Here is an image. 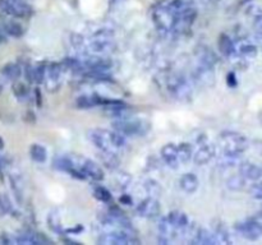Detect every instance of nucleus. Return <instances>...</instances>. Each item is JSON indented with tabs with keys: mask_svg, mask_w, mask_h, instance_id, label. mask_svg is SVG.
Instances as JSON below:
<instances>
[{
	"mask_svg": "<svg viewBox=\"0 0 262 245\" xmlns=\"http://www.w3.org/2000/svg\"><path fill=\"white\" fill-rule=\"evenodd\" d=\"M113 129L123 135H143L150 130V122L142 119H118L113 122Z\"/></svg>",
	"mask_w": 262,
	"mask_h": 245,
	"instance_id": "1",
	"label": "nucleus"
},
{
	"mask_svg": "<svg viewBox=\"0 0 262 245\" xmlns=\"http://www.w3.org/2000/svg\"><path fill=\"white\" fill-rule=\"evenodd\" d=\"M225 155L238 157L248 148V140L245 135L235 132H224L220 135Z\"/></svg>",
	"mask_w": 262,
	"mask_h": 245,
	"instance_id": "2",
	"label": "nucleus"
},
{
	"mask_svg": "<svg viewBox=\"0 0 262 245\" xmlns=\"http://www.w3.org/2000/svg\"><path fill=\"white\" fill-rule=\"evenodd\" d=\"M73 165L76 166L78 170L86 175L87 179H92L95 181H101L104 179V171L102 168L97 165L95 161L90 160V158L83 157L79 155H68Z\"/></svg>",
	"mask_w": 262,
	"mask_h": 245,
	"instance_id": "3",
	"label": "nucleus"
},
{
	"mask_svg": "<svg viewBox=\"0 0 262 245\" xmlns=\"http://www.w3.org/2000/svg\"><path fill=\"white\" fill-rule=\"evenodd\" d=\"M0 10L14 18H28L32 14V8L23 0H0Z\"/></svg>",
	"mask_w": 262,
	"mask_h": 245,
	"instance_id": "4",
	"label": "nucleus"
},
{
	"mask_svg": "<svg viewBox=\"0 0 262 245\" xmlns=\"http://www.w3.org/2000/svg\"><path fill=\"white\" fill-rule=\"evenodd\" d=\"M168 88L170 94H173L179 101H188L192 96V88L188 82L181 77H174L170 79L168 84Z\"/></svg>",
	"mask_w": 262,
	"mask_h": 245,
	"instance_id": "5",
	"label": "nucleus"
},
{
	"mask_svg": "<svg viewBox=\"0 0 262 245\" xmlns=\"http://www.w3.org/2000/svg\"><path fill=\"white\" fill-rule=\"evenodd\" d=\"M99 241L102 244H133V242H138V240L135 239L129 230L118 229L109 234L102 235V239H100Z\"/></svg>",
	"mask_w": 262,
	"mask_h": 245,
	"instance_id": "6",
	"label": "nucleus"
},
{
	"mask_svg": "<svg viewBox=\"0 0 262 245\" xmlns=\"http://www.w3.org/2000/svg\"><path fill=\"white\" fill-rule=\"evenodd\" d=\"M89 138L99 150L114 151L112 143V132L106 129H92L89 132Z\"/></svg>",
	"mask_w": 262,
	"mask_h": 245,
	"instance_id": "7",
	"label": "nucleus"
},
{
	"mask_svg": "<svg viewBox=\"0 0 262 245\" xmlns=\"http://www.w3.org/2000/svg\"><path fill=\"white\" fill-rule=\"evenodd\" d=\"M235 230L248 240H257L262 236V227L252 218L235 225Z\"/></svg>",
	"mask_w": 262,
	"mask_h": 245,
	"instance_id": "8",
	"label": "nucleus"
},
{
	"mask_svg": "<svg viewBox=\"0 0 262 245\" xmlns=\"http://www.w3.org/2000/svg\"><path fill=\"white\" fill-rule=\"evenodd\" d=\"M61 68L63 65L59 63H50L48 64V68H46V87H48V91H56L59 88V84H60V77H61Z\"/></svg>",
	"mask_w": 262,
	"mask_h": 245,
	"instance_id": "9",
	"label": "nucleus"
},
{
	"mask_svg": "<svg viewBox=\"0 0 262 245\" xmlns=\"http://www.w3.org/2000/svg\"><path fill=\"white\" fill-rule=\"evenodd\" d=\"M84 68V73H94V71H106L112 68V61L106 60L100 56H90L86 60L82 61Z\"/></svg>",
	"mask_w": 262,
	"mask_h": 245,
	"instance_id": "10",
	"label": "nucleus"
},
{
	"mask_svg": "<svg viewBox=\"0 0 262 245\" xmlns=\"http://www.w3.org/2000/svg\"><path fill=\"white\" fill-rule=\"evenodd\" d=\"M18 244H31V245H43V244H51V240L48 239L43 234L37 231H32V230H27V231L22 232L17 236Z\"/></svg>",
	"mask_w": 262,
	"mask_h": 245,
	"instance_id": "11",
	"label": "nucleus"
},
{
	"mask_svg": "<svg viewBox=\"0 0 262 245\" xmlns=\"http://www.w3.org/2000/svg\"><path fill=\"white\" fill-rule=\"evenodd\" d=\"M137 213L140 214V216L146 217V218L159 216V214H160V203H159L154 197L146 198L145 201H142L138 204Z\"/></svg>",
	"mask_w": 262,
	"mask_h": 245,
	"instance_id": "12",
	"label": "nucleus"
},
{
	"mask_svg": "<svg viewBox=\"0 0 262 245\" xmlns=\"http://www.w3.org/2000/svg\"><path fill=\"white\" fill-rule=\"evenodd\" d=\"M161 157L169 167L178 168L179 161L178 155H177V145L174 143H168L161 148Z\"/></svg>",
	"mask_w": 262,
	"mask_h": 245,
	"instance_id": "13",
	"label": "nucleus"
},
{
	"mask_svg": "<svg viewBox=\"0 0 262 245\" xmlns=\"http://www.w3.org/2000/svg\"><path fill=\"white\" fill-rule=\"evenodd\" d=\"M241 175L248 180H258L262 176V168L252 162H242L239 166Z\"/></svg>",
	"mask_w": 262,
	"mask_h": 245,
	"instance_id": "14",
	"label": "nucleus"
},
{
	"mask_svg": "<svg viewBox=\"0 0 262 245\" xmlns=\"http://www.w3.org/2000/svg\"><path fill=\"white\" fill-rule=\"evenodd\" d=\"M214 155L215 148L210 144H204L199 151H197L196 155L193 156V161L196 165H206L207 162L211 161Z\"/></svg>",
	"mask_w": 262,
	"mask_h": 245,
	"instance_id": "15",
	"label": "nucleus"
},
{
	"mask_svg": "<svg viewBox=\"0 0 262 245\" xmlns=\"http://www.w3.org/2000/svg\"><path fill=\"white\" fill-rule=\"evenodd\" d=\"M217 46H219V51L225 56V58H230V56L234 55L235 53L234 42H233V40L227 35V33H222V35L219 36V42H217Z\"/></svg>",
	"mask_w": 262,
	"mask_h": 245,
	"instance_id": "16",
	"label": "nucleus"
},
{
	"mask_svg": "<svg viewBox=\"0 0 262 245\" xmlns=\"http://www.w3.org/2000/svg\"><path fill=\"white\" fill-rule=\"evenodd\" d=\"M179 184H181V188L183 189L186 193L192 194L197 190V188H199V179H197V176L194 175V174L187 173L182 176L181 180H179Z\"/></svg>",
	"mask_w": 262,
	"mask_h": 245,
	"instance_id": "17",
	"label": "nucleus"
},
{
	"mask_svg": "<svg viewBox=\"0 0 262 245\" xmlns=\"http://www.w3.org/2000/svg\"><path fill=\"white\" fill-rule=\"evenodd\" d=\"M2 74L5 79H8V81L15 82L19 79L20 76H22V68H20L19 64L17 63H8L3 66Z\"/></svg>",
	"mask_w": 262,
	"mask_h": 245,
	"instance_id": "18",
	"label": "nucleus"
},
{
	"mask_svg": "<svg viewBox=\"0 0 262 245\" xmlns=\"http://www.w3.org/2000/svg\"><path fill=\"white\" fill-rule=\"evenodd\" d=\"M3 31H4L7 35L15 38L22 37L23 33H25L22 24H19V23L15 22V20H4V23H3Z\"/></svg>",
	"mask_w": 262,
	"mask_h": 245,
	"instance_id": "19",
	"label": "nucleus"
},
{
	"mask_svg": "<svg viewBox=\"0 0 262 245\" xmlns=\"http://www.w3.org/2000/svg\"><path fill=\"white\" fill-rule=\"evenodd\" d=\"M166 218L170 221V224L173 225L176 229H183V227L188 226V217H187V214L183 213V212H170V213L166 216Z\"/></svg>",
	"mask_w": 262,
	"mask_h": 245,
	"instance_id": "20",
	"label": "nucleus"
},
{
	"mask_svg": "<svg viewBox=\"0 0 262 245\" xmlns=\"http://www.w3.org/2000/svg\"><path fill=\"white\" fill-rule=\"evenodd\" d=\"M30 156L35 162L37 163H43L48 158V151L43 145L41 144H32L30 147Z\"/></svg>",
	"mask_w": 262,
	"mask_h": 245,
	"instance_id": "21",
	"label": "nucleus"
},
{
	"mask_svg": "<svg viewBox=\"0 0 262 245\" xmlns=\"http://www.w3.org/2000/svg\"><path fill=\"white\" fill-rule=\"evenodd\" d=\"M12 91L18 101H27L28 96H30V89H28L27 84L22 83V82L15 81L12 86Z\"/></svg>",
	"mask_w": 262,
	"mask_h": 245,
	"instance_id": "22",
	"label": "nucleus"
},
{
	"mask_svg": "<svg viewBox=\"0 0 262 245\" xmlns=\"http://www.w3.org/2000/svg\"><path fill=\"white\" fill-rule=\"evenodd\" d=\"M192 153H193V148L189 143H181L177 145V155H178L179 163L188 162L192 158Z\"/></svg>",
	"mask_w": 262,
	"mask_h": 245,
	"instance_id": "23",
	"label": "nucleus"
},
{
	"mask_svg": "<svg viewBox=\"0 0 262 245\" xmlns=\"http://www.w3.org/2000/svg\"><path fill=\"white\" fill-rule=\"evenodd\" d=\"M101 161L109 168H117L119 165V158L114 151H101Z\"/></svg>",
	"mask_w": 262,
	"mask_h": 245,
	"instance_id": "24",
	"label": "nucleus"
},
{
	"mask_svg": "<svg viewBox=\"0 0 262 245\" xmlns=\"http://www.w3.org/2000/svg\"><path fill=\"white\" fill-rule=\"evenodd\" d=\"M196 237L197 242H200V244H216V242H219L216 235L211 234V232L205 229H200Z\"/></svg>",
	"mask_w": 262,
	"mask_h": 245,
	"instance_id": "25",
	"label": "nucleus"
},
{
	"mask_svg": "<svg viewBox=\"0 0 262 245\" xmlns=\"http://www.w3.org/2000/svg\"><path fill=\"white\" fill-rule=\"evenodd\" d=\"M61 65H63V68L69 69V70H72L73 73H84L83 64H82V61H79L78 59L67 58L64 59Z\"/></svg>",
	"mask_w": 262,
	"mask_h": 245,
	"instance_id": "26",
	"label": "nucleus"
},
{
	"mask_svg": "<svg viewBox=\"0 0 262 245\" xmlns=\"http://www.w3.org/2000/svg\"><path fill=\"white\" fill-rule=\"evenodd\" d=\"M94 197L97 199V201L102 202V203H110L113 199L112 193L107 190L105 186L102 185H96L94 188Z\"/></svg>",
	"mask_w": 262,
	"mask_h": 245,
	"instance_id": "27",
	"label": "nucleus"
},
{
	"mask_svg": "<svg viewBox=\"0 0 262 245\" xmlns=\"http://www.w3.org/2000/svg\"><path fill=\"white\" fill-rule=\"evenodd\" d=\"M159 230H160V236H164V237H173L177 231L176 227L170 224V221H169L166 217L160 221Z\"/></svg>",
	"mask_w": 262,
	"mask_h": 245,
	"instance_id": "28",
	"label": "nucleus"
},
{
	"mask_svg": "<svg viewBox=\"0 0 262 245\" xmlns=\"http://www.w3.org/2000/svg\"><path fill=\"white\" fill-rule=\"evenodd\" d=\"M46 68H48V64L45 61H41L37 65L33 68V77H35V83L41 84L45 82L46 78Z\"/></svg>",
	"mask_w": 262,
	"mask_h": 245,
	"instance_id": "29",
	"label": "nucleus"
},
{
	"mask_svg": "<svg viewBox=\"0 0 262 245\" xmlns=\"http://www.w3.org/2000/svg\"><path fill=\"white\" fill-rule=\"evenodd\" d=\"M48 225L54 232H56V234H60V235L66 234V230H64L63 226H61L60 219H59L58 214L51 213L50 216L48 217Z\"/></svg>",
	"mask_w": 262,
	"mask_h": 245,
	"instance_id": "30",
	"label": "nucleus"
},
{
	"mask_svg": "<svg viewBox=\"0 0 262 245\" xmlns=\"http://www.w3.org/2000/svg\"><path fill=\"white\" fill-rule=\"evenodd\" d=\"M110 45H112V42L107 38H99L91 43V48L95 53H105V51L109 50Z\"/></svg>",
	"mask_w": 262,
	"mask_h": 245,
	"instance_id": "31",
	"label": "nucleus"
},
{
	"mask_svg": "<svg viewBox=\"0 0 262 245\" xmlns=\"http://www.w3.org/2000/svg\"><path fill=\"white\" fill-rule=\"evenodd\" d=\"M12 212V202L5 194H0V217Z\"/></svg>",
	"mask_w": 262,
	"mask_h": 245,
	"instance_id": "32",
	"label": "nucleus"
},
{
	"mask_svg": "<svg viewBox=\"0 0 262 245\" xmlns=\"http://www.w3.org/2000/svg\"><path fill=\"white\" fill-rule=\"evenodd\" d=\"M239 53L242 56H247V58H253L257 55V47L252 43H245L239 47Z\"/></svg>",
	"mask_w": 262,
	"mask_h": 245,
	"instance_id": "33",
	"label": "nucleus"
},
{
	"mask_svg": "<svg viewBox=\"0 0 262 245\" xmlns=\"http://www.w3.org/2000/svg\"><path fill=\"white\" fill-rule=\"evenodd\" d=\"M228 186L233 190H241V189L245 186V178L242 175H237L233 176V178L229 179L228 181Z\"/></svg>",
	"mask_w": 262,
	"mask_h": 245,
	"instance_id": "34",
	"label": "nucleus"
},
{
	"mask_svg": "<svg viewBox=\"0 0 262 245\" xmlns=\"http://www.w3.org/2000/svg\"><path fill=\"white\" fill-rule=\"evenodd\" d=\"M145 188L151 197H158L159 194L161 193L160 185H159L155 180H148L147 183L145 184Z\"/></svg>",
	"mask_w": 262,
	"mask_h": 245,
	"instance_id": "35",
	"label": "nucleus"
},
{
	"mask_svg": "<svg viewBox=\"0 0 262 245\" xmlns=\"http://www.w3.org/2000/svg\"><path fill=\"white\" fill-rule=\"evenodd\" d=\"M23 76H25L26 82L28 84L31 83H35V77H33V66L31 65L30 63L26 64L25 69H23Z\"/></svg>",
	"mask_w": 262,
	"mask_h": 245,
	"instance_id": "36",
	"label": "nucleus"
},
{
	"mask_svg": "<svg viewBox=\"0 0 262 245\" xmlns=\"http://www.w3.org/2000/svg\"><path fill=\"white\" fill-rule=\"evenodd\" d=\"M251 193H252V195L255 197V198L262 199V181L261 183L255 184V185L252 186V189H251Z\"/></svg>",
	"mask_w": 262,
	"mask_h": 245,
	"instance_id": "37",
	"label": "nucleus"
},
{
	"mask_svg": "<svg viewBox=\"0 0 262 245\" xmlns=\"http://www.w3.org/2000/svg\"><path fill=\"white\" fill-rule=\"evenodd\" d=\"M227 83L229 87H235L238 84V79H237V76H235L234 71H229V73H228Z\"/></svg>",
	"mask_w": 262,
	"mask_h": 245,
	"instance_id": "38",
	"label": "nucleus"
},
{
	"mask_svg": "<svg viewBox=\"0 0 262 245\" xmlns=\"http://www.w3.org/2000/svg\"><path fill=\"white\" fill-rule=\"evenodd\" d=\"M35 99H36V105L38 107L42 106V96H41L40 88H35Z\"/></svg>",
	"mask_w": 262,
	"mask_h": 245,
	"instance_id": "39",
	"label": "nucleus"
},
{
	"mask_svg": "<svg viewBox=\"0 0 262 245\" xmlns=\"http://www.w3.org/2000/svg\"><path fill=\"white\" fill-rule=\"evenodd\" d=\"M82 230H83V226H82V225H76V227L66 230V234H79Z\"/></svg>",
	"mask_w": 262,
	"mask_h": 245,
	"instance_id": "40",
	"label": "nucleus"
},
{
	"mask_svg": "<svg viewBox=\"0 0 262 245\" xmlns=\"http://www.w3.org/2000/svg\"><path fill=\"white\" fill-rule=\"evenodd\" d=\"M119 202L122 204H124V206H130V204H132V198H130V195H127V194H124V195L120 197Z\"/></svg>",
	"mask_w": 262,
	"mask_h": 245,
	"instance_id": "41",
	"label": "nucleus"
},
{
	"mask_svg": "<svg viewBox=\"0 0 262 245\" xmlns=\"http://www.w3.org/2000/svg\"><path fill=\"white\" fill-rule=\"evenodd\" d=\"M256 28H257V35L262 38V18L256 20Z\"/></svg>",
	"mask_w": 262,
	"mask_h": 245,
	"instance_id": "42",
	"label": "nucleus"
},
{
	"mask_svg": "<svg viewBox=\"0 0 262 245\" xmlns=\"http://www.w3.org/2000/svg\"><path fill=\"white\" fill-rule=\"evenodd\" d=\"M252 219H253V221L257 222V224L262 227V212H260V213H257V214H255V216L252 217Z\"/></svg>",
	"mask_w": 262,
	"mask_h": 245,
	"instance_id": "43",
	"label": "nucleus"
},
{
	"mask_svg": "<svg viewBox=\"0 0 262 245\" xmlns=\"http://www.w3.org/2000/svg\"><path fill=\"white\" fill-rule=\"evenodd\" d=\"M7 42V33L3 31V28H0V43Z\"/></svg>",
	"mask_w": 262,
	"mask_h": 245,
	"instance_id": "44",
	"label": "nucleus"
},
{
	"mask_svg": "<svg viewBox=\"0 0 262 245\" xmlns=\"http://www.w3.org/2000/svg\"><path fill=\"white\" fill-rule=\"evenodd\" d=\"M3 168H4V161H3V158L0 157V176L3 175Z\"/></svg>",
	"mask_w": 262,
	"mask_h": 245,
	"instance_id": "45",
	"label": "nucleus"
},
{
	"mask_svg": "<svg viewBox=\"0 0 262 245\" xmlns=\"http://www.w3.org/2000/svg\"><path fill=\"white\" fill-rule=\"evenodd\" d=\"M3 148H4V139H3V138L0 137V151H2Z\"/></svg>",
	"mask_w": 262,
	"mask_h": 245,
	"instance_id": "46",
	"label": "nucleus"
},
{
	"mask_svg": "<svg viewBox=\"0 0 262 245\" xmlns=\"http://www.w3.org/2000/svg\"><path fill=\"white\" fill-rule=\"evenodd\" d=\"M2 92H3V83L0 82V93H2Z\"/></svg>",
	"mask_w": 262,
	"mask_h": 245,
	"instance_id": "47",
	"label": "nucleus"
}]
</instances>
